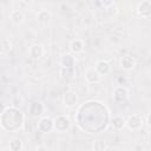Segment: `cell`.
I'll return each instance as SVG.
<instances>
[{"mask_svg":"<svg viewBox=\"0 0 151 151\" xmlns=\"http://www.w3.org/2000/svg\"><path fill=\"white\" fill-rule=\"evenodd\" d=\"M24 122L25 116L18 107L8 106L1 113L0 124L2 130L7 132H17L21 130V127L24 126Z\"/></svg>","mask_w":151,"mask_h":151,"instance_id":"6da1fadb","label":"cell"},{"mask_svg":"<svg viewBox=\"0 0 151 151\" xmlns=\"http://www.w3.org/2000/svg\"><path fill=\"white\" fill-rule=\"evenodd\" d=\"M112 99L116 104L124 105L130 100V92L124 85H118L112 92Z\"/></svg>","mask_w":151,"mask_h":151,"instance_id":"7a4b0ae2","label":"cell"},{"mask_svg":"<svg viewBox=\"0 0 151 151\" xmlns=\"http://www.w3.org/2000/svg\"><path fill=\"white\" fill-rule=\"evenodd\" d=\"M71 127V120L67 116H64V114H60L58 116L57 118H54V130L57 132H66L68 131Z\"/></svg>","mask_w":151,"mask_h":151,"instance_id":"3957f363","label":"cell"},{"mask_svg":"<svg viewBox=\"0 0 151 151\" xmlns=\"http://www.w3.org/2000/svg\"><path fill=\"white\" fill-rule=\"evenodd\" d=\"M37 129L41 133H50L52 130H54V119L51 117H40Z\"/></svg>","mask_w":151,"mask_h":151,"instance_id":"277c9868","label":"cell"},{"mask_svg":"<svg viewBox=\"0 0 151 151\" xmlns=\"http://www.w3.org/2000/svg\"><path fill=\"white\" fill-rule=\"evenodd\" d=\"M84 79H85V81L87 84L93 85V84H98L100 81L101 76L97 72V70L94 68V66H92V67H88V68L85 70V72H84Z\"/></svg>","mask_w":151,"mask_h":151,"instance_id":"5b68a950","label":"cell"},{"mask_svg":"<svg viewBox=\"0 0 151 151\" xmlns=\"http://www.w3.org/2000/svg\"><path fill=\"white\" fill-rule=\"evenodd\" d=\"M144 125V120L138 114H132L126 119V126L131 131H139Z\"/></svg>","mask_w":151,"mask_h":151,"instance_id":"8992f818","label":"cell"},{"mask_svg":"<svg viewBox=\"0 0 151 151\" xmlns=\"http://www.w3.org/2000/svg\"><path fill=\"white\" fill-rule=\"evenodd\" d=\"M137 14L140 18L147 19L151 17V1L150 0H144L138 4L137 6Z\"/></svg>","mask_w":151,"mask_h":151,"instance_id":"52a82bcc","label":"cell"},{"mask_svg":"<svg viewBox=\"0 0 151 151\" xmlns=\"http://www.w3.org/2000/svg\"><path fill=\"white\" fill-rule=\"evenodd\" d=\"M28 113L32 117H41L45 113V106L40 101H32L28 105Z\"/></svg>","mask_w":151,"mask_h":151,"instance_id":"ba28073f","label":"cell"},{"mask_svg":"<svg viewBox=\"0 0 151 151\" xmlns=\"http://www.w3.org/2000/svg\"><path fill=\"white\" fill-rule=\"evenodd\" d=\"M78 101V98H77V94L76 92L73 91H66L64 94H63V103L66 107L71 109V107H74Z\"/></svg>","mask_w":151,"mask_h":151,"instance_id":"9c48e42d","label":"cell"},{"mask_svg":"<svg viewBox=\"0 0 151 151\" xmlns=\"http://www.w3.org/2000/svg\"><path fill=\"white\" fill-rule=\"evenodd\" d=\"M136 64H137V61L132 55L125 54L120 58V67L125 71H131L132 68H134Z\"/></svg>","mask_w":151,"mask_h":151,"instance_id":"30bf717a","label":"cell"},{"mask_svg":"<svg viewBox=\"0 0 151 151\" xmlns=\"http://www.w3.org/2000/svg\"><path fill=\"white\" fill-rule=\"evenodd\" d=\"M44 54V47L40 45V44H33L32 46H29L28 48V55L31 59H34V60H38L42 57Z\"/></svg>","mask_w":151,"mask_h":151,"instance_id":"8fae6325","label":"cell"},{"mask_svg":"<svg viewBox=\"0 0 151 151\" xmlns=\"http://www.w3.org/2000/svg\"><path fill=\"white\" fill-rule=\"evenodd\" d=\"M94 68L97 70V72L103 77L107 76L110 72H111V65L109 64V61L106 60H98L96 64H94Z\"/></svg>","mask_w":151,"mask_h":151,"instance_id":"7c38bea8","label":"cell"},{"mask_svg":"<svg viewBox=\"0 0 151 151\" xmlns=\"http://www.w3.org/2000/svg\"><path fill=\"white\" fill-rule=\"evenodd\" d=\"M60 65H61V67H65V68H74L76 59H74L73 54H71V53L63 54V57L60 59Z\"/></svg>","mask_w":151,"mask_h":151,"instance_id":"4fadbf2b","label":"cell"},{"mask_svg":"<svg viewBox=\"0 0 151 151\" xmlns=\"http://www.w3.org/2000/svg\"><path fill=\"white\" fill-rule=\"evenodd\" d=\"M68 47H70V51L73 54H78V53L83 52V50H84V40H81V39H73L70 42Z\"/></svg>","mask_w":151,"mask_h":151,"instance_id":"5bb4252c","label":"cell"},{"mask_svg":"<svg viewBox=\"0 0 151 151\" xmlns=\"http://www.w3.org/2000/svg\"><path fill=\"white\" fill-rule=\"evenodd\" d=\"M12 50V42L8 38H2L0 41V52L2 55L7 54L9 51Z\"/></svg>","mask_w":151,"mask_h":151,"instance_id":"9a60e30c","label":"cell"},{"mask_svg":"<svg viewBox=\"0 0 151 151\" xmlns=\"http://www.w3.org/2000/svg\"><path fill=\"white\" fill-rule=\"evenodd\" d=\"M111 124L114 129L117 130H122L124 126H126V120L122 117V116H114L112 119H111Z\"/></svg>","mask_w":151,"mask_h":151,"instance_id":"2e32d148","label":"cell"},{"mask_svg":"<svg viewBox=\"0 0 151 151\" xmlns=\"http://www.w3.org/2000/svg\"><path fill=\"white\" fill-rule=\"evenodd\" d=\"M51 19V13L47 9H40L37 13V20L39 22H47Z\"/></svg>","mask_w":151,"mask_h":151,"instance_id":"e0dca14e","label":"cell"},{"mask_svg":"<svg viewBox=\"0 0 151 151\" xmlns=\"http://www.w3.org/2000/svg\"><path fill=\"white\" fill-rule=\"evenodd\" d=\"M11 19H12V21L14 24H20L24 20V15H22V13L20 11L14 9V11L11 12Z\"/></svg>","mask_w":151,"mask_h":151,"instance_id":"ac0fdd59","label":"cell"},{"mask_svg":"<svg viewBox=\"0 0 151 151\" xmlns=\"http://www.w3.org/2000/svg\"><path fill=\"white\" fill-rule=\"evenodd\" d=\"M8 147H9L11 151H20V150L24 149V145H22V142L20 139H13L9 143Z\"/></svg>","mask_w":151,"mask_h":151,"instance_id":"d6986e66","label":"cell"},{"mask_svg":"<svg viewBox=\"0 0 151 151\" xmlns=\"http://www.w3.org/2000/svg\"><path fill=\"white\" fill-rule=\"evenodd\" d=\"M73 74H74V68H65V67L60 68V76L64 79H71Z\"/></svg>","mask_w":151,"mask_h":151,"instance_id":"ffe728a7","label":"cell"},{"mask_svg":"<svg viewBox=\"0 0 151 151\" xmlns=\"http://www.w3.org/2000/svg\"><path fill=\"white\" fill-rule=\"evenodd\" d=\"M93 149H94V150H98V151H103V150H107V149H109V145L106 144V142L96 140V142L93 143Z\"/></svg>","mask_w":151,"mask_h":151,"instance_id":"44dd1931","label":"cell"},{"mask_svg":"<svg viewBox=\"0 0 151 151\" xmlns=\"http://www.w3.org/2000/svg\"><path fill=\"white\" fill-rule=\"evenodd\" d=\"M100 4H101L105 8H110L111 6H113L114 0H100Z\"/></svg>","mask_w":151,"mask_h":151,"instance_id":"7402d4cb","label":"cell"},{"mask_svg":"<svg viewBox=\"0 0 151 151\" xmlns=\"http://www.w3.org/2000/svg\"><path fill=\"white\" fill-rule=\"evenodd\" d=\"M146 124H147V126L149 127H151V111L147 113V116H146Z\"/></svg>","mask_w":151,"mask_h":151,"instance_id":"603a6c76","label":"cell"},{"mask_svg":"<svg viewBox=\"0 0 151 151\" xmlns=\"http://www.w3.org/2000/svg\"><path fill=\"white\" fill-rule=\"evenodd\" d=\"M21 1H24L25 4H31V2L33 1V0H21Z\"/></svg>","mask_w":151,"mask_h":151,"instance_id":"cb8c5ba5","label":"cell"}]
</instances>
